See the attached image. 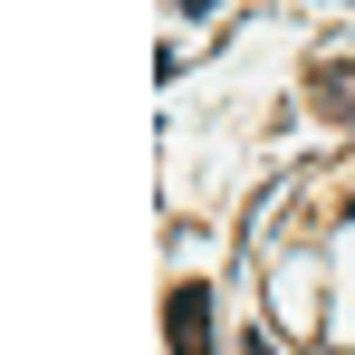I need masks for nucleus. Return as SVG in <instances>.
Returning <instances> with one entry per match:
<instances>
[{
    "label": "nucleus",
    "mask_w": 355,
    "mask_h": 355,
    "mask_svg": "<svg viewBox=\"0 0 355 355\" xmlns=\"http://www.w3.org/2000/svg\"><path fill=\"white\" fill-rule=\"evenodd\" d=\"M164 336H173V355H211V288L202 279H182L164 297Z\"/></svg>",
    "instance_id": "obj_1"
},
{
    "label": "nucleus",
    "mask_w": 355,
    "mask_h": 355,
    "mask_svg": "<svg viewBox=\"0 0 355 355\" xmlns=\"http://www.w3.org/2000/svg\"><path fill=\"white\" fill-rule=\"evenodd\" d=\"M250 355H269V336H250Z\"/></svg>",
    "instance_id": "obj_3"
},
{
    "label": "nucleus",
    "mask_w": 355,
    "mask_h": 355,
    "mask_svg": "<svg viewBox=\"0 0 355 355\" xmlns=\"http://www.w3.org/2000/svg\"><path fill=\"white\" fill-rule=\"evenodd\" d=\"M317 106L327 116H355V67H317Z\"/></svg>",
    "instance_id": "obj_2"
},
{
    "label": "nucleus",
    "mask_w": 355,
    "mask_h": 355,
    "mask_svg": "<svg viewBox=\"0 0 355 355\" xmlns=\"http://www.w3.org/2000/svg\"><path fill=\"white\" fill-rule=\"evenodd\" d=\"M182 10H211V0H182Z\"/></svg>",
    "instance_id": "obj_4"
}]
</instances>
